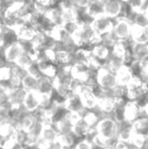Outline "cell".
Segmentation results:
<instances>
[{
  "mask_svg": "<svg viewBox=\"0 0 148 149\" xmlns=\"http://www.w3.org/2000/svg\"><path fill=\"white\" fill-rule=\"evenodd\" d=\"M71 36L73 42L78 48H84L86 46H94L101 42V36L97 34L90 21H81L72 28Z\"/></svg>",
  "mask_w": 148,
  "mask_h": 149,
  "instance_id": "obj_1",
  "label": "cell"
},
{
  "mask_svg": "<svg viewBox=\"0 0 148 149\" xmlns=\"http://www.w3.org/2000/svg\"><path fill=\"white\" fill-rule=\"evenodd\" d=\"M120 124L112 116H104L100 119L94 130L96 134L113 145L117 140Z\"/></svg>",
  "mask_w": 148,
  "mask_h": 149,
  "instance_id": "obj_2",
  "label": "cell"
},
{
  "mask_svg": "<svg viewBox=\"0 0 148 149\" xmlns=\"http://www.w3.org/2000/svg\"><path fill=\"white\" fill-rule=\"evenodd\" d=\"M148 94V85L138 76L135 75L126 87V97L129 100L139 103Z\"/></svg>",
  "mask_w": 148,
  "mask_h": 149,
  "instance_id": "obj_3",
  "label": "cell"
},
{
  "mask_svg": "<svg viewBox=\"0 0 148 149\" xmlns=\"http://www.w3.org/2000/svg\"><path fill=\"white\" fill-rule=\"evenodd\" d=\"M132 22L126 17H120L114 20L112 33L118 42L131 41Z\"/></svg>",
  "mask_w": 148,
  "mask_h": 149,
  "instance_id": "obj_4",
  "label": "cell"
},
{
  "mask_svg": "<svg viewBox=\"0 0 148 149\" xmlns=\"http://www.w3.org/2000/svg\"><path fill=\"white\" fill-rule=\"evenodd\" d=\"M97 95L98 100L97 109L104 116H112L118 108L123 106L125 103L123 98H115L102 95Z\"/></svg>",
  "mask_w": 148,
  "mask_h": 149,
  "instance_id": "obj_5",
  "label": "cell"
},
{
  "mask_svg": "<svg viewBox=\"0 0 148 149\" xmlns=\"http://www.w3.org/2000/svg\"><path fill=\"white\" fill-rule=\"evenodd\" d=\"M96 82L100 90H108L118 85L115 74L110 71L104 66L96 73Z\"/></svg>",
  "mask_w": 148,
  "mask_h": 149,
  "instance_id": "obj_6",
  "label": "cell"
},
{
  "mask_svg": "<svg viewBox=\"0 0 148 149\" xmlns=\"http://www.w3.org/2000/svg\"><path fill=\"white\" fill-rule=\"evenodd\" d=\"M58 135L59 133L54 127L53 124L43 122V127L36 148L38 149H46L48 146L57 142Z\"/></svg>",
  "mask_w": 148,
  "mask_h": 149,
  "instance_id": "obj_7",
  "label": "cell"
},
{
  "mask_svg": "<svg viewBox=\"0 0 148 149\" xmlns=\"http://www.w3.org/2000/svg\"><path fill=\"white\" fill-rule=\"evenodd\" d=\"M10 29L14 32L17 40L23 43H25V42L30 43L36 37V35L39 32H41L39 31L37 29H34L32 26H28L23 22L17 23Z\"/></svg>",
  "mask_w": 148,
  "mask_h": 149,
  "instance_id": "obj_8",
  "label": "cell"
},
{
  "mask_svg": "<svg viewBox=\"0 0 148 149\" xmlns=\"http://www.w3.org/2000/svg\"><path fill=\"white\" fill-rule=\"evenodd\" d=\"M91 27L94 31L100 36L112 32L114 24V20L109 18L103 13L96 15L90 21Z\"/></svg>",
  "mask_w": 148,
  "mask_h": 149,
  "instance_id": "obj_9",
  "label": "cell"
},
{
  "mask_svg": "<svg viewBox=\"0 0 148 149\" xmlns=\"http://www.w3.org/2000/svg\"><path fill=\"white\" fill-rule=\"evenodd\" d=\"M123 122L131 124L141 116H145L142 106L139 103L132 100L125 102L123 106Z\"/></svg>",
  "mask_w": 148,
  "mask_h": 149,
  "instance_id": "obj_10",
  "label": "cell"
},
{
  "mask_svg": "<svg viewBox=\"0 0 148 149\" xmlns=\"http://www.w3.org/2000/svg\"><path fill=\"white\" fill-rule=\"evenodd\" d=\"M125 4L120 0H103L102 13L107 17L115 20L120 17L124 13Z\"/></svg>",
  "mask_w": 148,
  "mask_h": 149,
  "instance_id": "obj_11",
  "label": "cell"
},
{
  "mask_svg": "<svg viewBox=\"0 0 148 149\" xmlns=\"http://www.w3.org/2000/svg\"><path fill=\"white\" fill-rule=\"evenodd\" d=\"M24 43L17 40L4 47V55L8 65H15L20 55L26 50Z\"/></svg>",
  "mask_w": 148,
  "mask_h": 149,
  "instance_id": "obj_12",
  "label": "cell"
},
{
  "mask_svg": "<svg viewBox=\"0 0 148 149\" xmlns=\"http://www.w3.org/2000/svg\"><path fill=\"white\" fill-rule=\"evenodd\" d=\"M41 105V93H39L37 90L27 92L23 106V109L25 111L36 113V112L40 111Z\"/></svg>",
  "mask_w": 148,
  "mask_h": 149,
  "instance_id": "obj_13",
  "label": "cell"
},
{
  "mask_svg": "<svg viewBox=\"0 0 148 149\" xmlns=\"http://www.w3.org/2000/svg\"><path fill=\"white\" fill-rule=\"evenodd\" d=\"M61 8V18L62 25L66 26L68 29L73 28L75 25L80 22L79 10L73 6L68 7H59Z\"/></svg>",
  "mask_w": 148,
  "mask_h": 149,
  "instance_id": "obj_14",
  "label": "cell"
},
{
  "mask_svg": "<svg viewBox=\"0 0 148 149\" xmlns=\"http://www.w3.org/2000/svg\"><path fill=\"white\" fill-rule=\"evenodd\" d=\"M26 93L27 91L20 87L15 89L9 94L8 103L11 111H17L23 109Z\"/></svg>",
  "mask_w": 148,
  "mask_h": 149,
  "instance_id": "obj_15",
  "label": "cell"
},
{
  "mask_svg": "<svg viewBox=\"0 0 148 149\" xmlns=\"http://www.w3.org/2000/svg\"><path fill=\"white\" fill-rule=\"evenodd\" d=\"M62 106L66 111L78 112L84 114L86 111L84 109L79 97L75 93H72L62 101Z\"/></svg>",
  "mask_w": 148,
  "mask_h": 149,
  "instance_id": "obj_16",
  "label": "cell"
},
{
  "mask_svg": "<svg viewBox=\"0 0 148 149\" xmlns=\"http://www.w3.org/2000/svg\"><path fill=\"white\" fill-rule=\"evenodd\" d=\"M131 42L133 43L148 44V25L142 26L132 23Z\"/></svg>",
  "mask_w": 148,
  "mask_h": 149,
  "instance_id": "obj_17",
  "label": "cell"
},
{
  "mask_svg": "<svg viewBox=\"0 0 148 149\" xmlns=\"http://www.w3.org/2000/svg\"><path fill=\"white\" fill-rule=\"evenodd\" d=\"M130 50L133 61L142 62L148 60V44L133 43L131 42Z\"/></svg>",
  "mask_w": 148,
  "mask_h": 149,
  "instance_id": "obj_18",
  "label": "cell"
},
{
  "mask_svg": "<svg viewBox=\"0 0 148 149\" xmlns=\"http://www.w3.org/2000/svg\"><path fill=\"white\" fill-rule=\"evenodd\" d=\"M95 132V130L91 129L83 119V116L81 119L77 122H75L73 126L72 134L75 137V138H87L89 135L93 134Z\"/></svg>",
  "mask_w": 148,
  "mask_h": 149,
  "instance_id": "obj_19",
  "label": "cell"
},
{
  "mask_svg": "<svg viewBox=\"0 0 148 149\" xmlns=\"http://www.w3.org/2000/svg\"><path fill=\"white\" fill-rule=\"evenodd\" d=\"M39 71L44 77L53 79L58 72V68L55 64L44 59H38L36 61Z\"/></svg>",
  "mask_w": 148,
  "mask_h": 149,
  "instance_id": "obj_20",
  "label": "cell"
},
{
  "mask_svg": "<svg viewBox=\"0 0 148 149\" xmlns=\"http://www.w3.org/2000/svg\"><path fill=\"white\" fill-rule=\"evenodd\" d=\"M118 84L126 87V85L133 79L135 74L133 70L129 65H123L117 72L115 73Z\"/></svg>",
  "mask_w": 148,
  "mask_h": 149,
  "instance_id": "obj_21",
  "label": "cell"
},
{
  "mask_svg": "<svg viewBox=\"0 0 148 149\" xmlns=\"http://www.w3.org/2000/svg\"><path fill=\"white\" fill-rule=\"evenodd\" d=\"M54 63L59 66L72 65L73 63V54L63 49L54 50Z\"/></svg>",
  "mask_w": 148,
  "mask_h": 149,
  "instance_id": "obj_22",
  "label": "cell"
},
{
  "mask_svg": "<svg viewBox=\"0 0 148 149\" xmlns=\"http://www.w3.org/2000/svg\"><path fill=\"white\" fill-rule=\"evenodd\" d=\"M61 13H62L61 8L59 6L57 5L55 7L48 9L43 15V16L52 26H61L62 25Z\"/></svg>",
  "mask_w": 148,
  "mask_h": 149,
  "instance_id": "obj_23",
  "label": "cell"
},
{
  "mask_svg": "<svg viewBox=\"0 0 148 149\" xmlns=\"http://www.w3.org/2000/svg\"><path fill=\"white\" fill-rule=\"evenodd\" d=\"M131 129L133 133L142 135L148 138V117L141 116L131 123Z\"/></svg>",
  "mask_w": 148,
  "mask_h": 149,
  "instance_id": "obj_24",
  "label": "cell"
},
{
  "mask_svg": "<svg viewBox=\"0 0 148 149\" xmlns=\"http://www.w3.org/2000/svg\"><path fill=\"white\" fill-rule=\"evenodd\" d=\"M91 55L94 58L104 63V62L108 59L111 54V49L106 47L105 45H102V43H100L92 47V48L91 49Z\"/></svg>",
  "mask_w": 148,
  "mask_h": 149,
  "instance_id": "obj_25",
  "label": "cell"
},
{
  "mask_svg": "<svg viewBox=\"0 0 148 149\" xmlns=\"http://www.w3.org/2000/svg\"><path fill=\"white\" fill-rule=\"evenodd\" d=\"M53 125L59 134L72 133V129L73 125L72 122L65 116V113L63 114V116L58 118V119L54 122Z\"/></svg>",
  "mask_w": 148,
  "mask_h": 149,
  "instance_id": "obj_26",
  "label": "cell"
},
{
  "mask_svg": "<svg viewBox=\"0 0 148 149\" xmlns=\"http://www.w3.org/2000/svg\"><path fill=\"white\" fill-rule=\"evenodd\" d=\"M37 91L41 95H53L54 87L53 81L52 79L46 77H42L39 80Z\"/></svg>",
  "mask_w": 148,
  "mask_h": 149,
  "instance_id": "obj_27",
  "label": "cell"
},
{
  "mask_svg": "<svg viewBox=\"0 0 148 149\" xmlns=\"http://www.w3.org/2000/svg\"><path fill=\"white\" fill-rule=\"evenodd\" d=\"M131 124L123 123L120 125V129H119L118 134L117 140L116 141H123V142L130 143L131 138L133 135V131L131 129Z\"/></svg>",
  "mask_w": 148,
  "mask_h": 149,
  "instance_id": "obj_28",
  "label": "cell"
},
{
  "mask_svg": "<svg viewBox=\"0 0 148 149\" xmlns=\"http://www.w3.org/2000/svg\"><path fill=\"white\" fill-rule=\"evenodd\" d=\"M123 65H126L124 62L120 58L115 56L112 53L104 63V66L114 74H115Z\"/></svg>",
  "mask_w": 148,
  "mask_h": 149,
  "instance_id": "obj_29",
  "label": "cell"
},
{
  "mask_svg": "<svg viewBox=\"0 0 148 149\" xmlns=\"http://www.w3.org/2000/svg\"><path fill=\"white\" fill-rule=\"evenodd\" d=\"M75 137L72 133L59 134L57 139V142L60 145L62 148H72L75 146Z\"/></svg>",
  "mask_w": 148,
  "mask_h": 149,
  "instance_id": "obj_30",
  "label": "cell"
},
{
  "mask_svg": "<svg viewBox=\"0 0 148 149\" xmlns=\"http://www.w3.org/2000/svg\"><path fill=\"white\" fill-rule=\"evenodd\" d=\"M39 79L26 74L21 80V87L27 92L37 90Z\"/></svg>",
  "mask_w": 148,
  "mask_h": 149,
  "instance_id": "obj_31",
  "label": "cell"
},
{
  "mask_svg": "<svg viewBox=\"0 0 148 149\" xmlns=\"http://www.w3.org/2000/svg\"><path fill=\"white\" fill-rule=\"evenodd\" d=\"M101 118L102 117H100L98 114H97L94 111H86L83 115L84 120L93 130H94L96 125H97Z\"/></svg>",
  "mask_w": 148,
  "mask_h": 149,
  "instance_id": "obj_32",
  "label": "cell"
},
{
  "mask_svg": "<svg viewBox=\"0 0 148 149\" xmlns=\"http://www.w3.org/2000/svg\"><path fill=\"white\" fill-rule=\"evenodd\" d=\"M148 4V0H131L128 4L130 11L132 13L143 12Z\"/></svg>",
  "mask_w": 148,
  "mask_h": 149,
  "instance_id": "obj_33",
  "label": "cell"
},
{
  "mask_svg": "<svg viewBox=\"0 0 148 149\" xmlns=\"http://www.w3.org/2000/svg\"><path fill=\"white\" fill-rule=\"evenodd\" d=\"M86 65L88 67L89 69L93 73H97L100 68L104 66V63L96 58H94L92 55L87 60Z\"/></svg>",
  "mask_w": 148,
  "mask_h": 149,
  "instance_id": "obj_34",
  "label": "cell"
},
{
  "mask_svg": "<svg viewBox=\"0 0 148 149\" xmlns=\"http://www.w3.org/2000/svg\"><path fill=\"white\" fill-rule=\"evenodd\" d=\"M147 141L148 138H146V137L138 135V134H135L133 132L130 143L136 147H137V148L142 149L145 146V144H146V143L147 142Z\"/></svg>",
  "mask_w": 148,
  "mask_h": 149,
  "instance_id": "obj_35",
  "label": "cell"
},
{
  "mask_svg": "<svg viewBox=\"0 0 148 149\" xmlns=\"http://www.w3.org/2000/svg\"><path fill=\"white\" fill-rule=\"evenodd\" d=\"M118 42V41L116 39V38L115 37L113 33L112 32H110V33H106V34L101 36V42L100 43L105 45L106 47H109L110 49H112Z\"/></svg>",
  "mask_w": 148,
  "mask_h": 149,
  "instance_id": "obj_36",
  "label": "cell"
},
{
  "mask_svg": "<svg viewBox=\"0 0 148 149\" xmlns=\"http://www.w3.org/2000/svg\"><path fill=\"white\" fill-rule=\"evenodd\" d=\"M12 76L11 65H6L0 68V81H9Z\"/></svg>",
  "mask_w": 148,
  "mask_h": 149,
  "instance_id": "obj_37",
  "label": "cell"
},
{
  "mask_svg": "<svg viewBox=\"0 0 148 149\" xmlns=\"http://www.w3.org/2000/svg\"><path fill=\"white\" fill-rule=\"evenodd\" d=\"M96 147L94 146V144L91 143L89 138H84L81 139V141H78L75 146L73 147V149H95Z\"/></svg>",
  "mask_w": 148,
  "mask_h": 149,
  "instance_id": "obj_38",
  "label": "cell"
},
{
  "mask_svg": "<svg viewBox=\"0 0 148 149\" xmlns=\"http://www.w3.org/2000/svg\"><path fill=\"white\" fill-rule=\"evenodd\" d=\"M26 72V74H29L30 76H31V77H34V78L37 79L39 80L43 77L40 71H39V68H38L37 66V64H36V62L33 63L32 65H30V66L27 68Z\"/></svg>",
  "mask_w": 148,
  "mask_h": 149,
  "instance_id": "obj_39",
  "label": "cell"
},
{
  "mask_svg": "<svg viewBox=\"0 0 148 149\" xmlns=\"http://www.w3.org/2000/svg\"><path fill=\"white\" fill-rule=\"evenodd\" d=\"M73 5L78 10H85L91 2V0H72Z\"/></svg>",
  "mask_w": 148,
  "mask_h": 149,
  "instance_id": "obj_40",
  "label": "cell"
},
{
  "mask_svg": "<svg viewBox=\"0 0 148 149\" xmlns=\"http://www.w3.org/2000/svg\"><path fill=\"white\" fill-rule=\"evenodd\" d=\"M9 94L0 88V106H9Z\"/></svg>",
  "mask_w": 148,
  "mask_h": 149,
  "instance_id": "obj_41",
  "label": "cell"
},
{
  "mask_svg": "<svg viewBox=\"0 0 148 149\" xmlns=\"http://www.w3.org/2000/svg\"><path fill=\"white\" fill-rule=\"evenodd\" d=\"M142 109H143L144 114L145 116H147L148 117V94L145 97V103L142 105Z\"/></svg>",
  "mask_w": 148,
  "mask_h": 149,
  "instance_id": "obj_42",
  "label": "cell"
},
{
  "mask_svg": "<svg viewBox=\"0 0 148 149\" xmlns=\"http://www.w3.org/2000/svg\"><path fill=\"white\" fill-rule=\"evenodd\" d=\"M102 149H115V148L114 146H113V145L107 146L104 147V148H103Z\"/></svg>",
  "mask_w": 148,
  "mask_h": 149,
  "instance_id": "obj_43",
  "label": "cell"
},
{
  "mask_svg": "<svg viewBox=\"0 0 148 149\" xmlns=\"http://www.w3.org/2000/svg\"><path fill=\"white\" fill-rule=\"evenodd\" d=\"M120 1H122V2H123V3H124V4H128L129 2H130L131 0H120Z\"/></svg>",
  "mask_w": 148,
  "mask_h": 149,
  "instance_id": "obj_44",
  "label": "cell"
},
{
  "mask_svg": "<svg viewBox=\"0 0 148 149\" xmlns=\"http://www.w3.org/2000/svg\"><path fill=\"white\" fill-rule=\"evenodd\" d=\"M142 149H148V141H147V142L146 143V144H145V146H144V148Z\"/></svg>",
  "mask_w": 148,
  "mask_h": 149,
  "instance_id": "obj_45",
  "label": "cell"
},
{
  "mask_svg": "<svg viewBox=\"0 0 148 149\" xmlns=\"http://www.w3.org/2000/svg\"><path fill=\"white\" fill-rule=\"evenodd\" d=\"M91 1H102L103 0H91Z\"/></svg>",
  "mask_w": 148,
  "mask_h": 149,
  "instance_id": "obj_46",
  "label": "cell"
},
{
  "mask_svg": "<svg viewBox=\"0 0 148 149\" xmlns=\"http://www.w3.org/2000/svg\"><path fill=\"white\" fill-rule=\"evenodd\" d=\"M27 1H33V0H27Z\"/></svg>",
  "mask_w": 148,
  "mask_h": 149,
  "instance_id": "obj_47",
  "label": "cell"
}]
</instances>
